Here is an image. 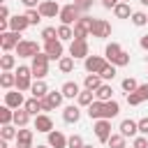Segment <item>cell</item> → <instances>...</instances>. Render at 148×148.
Wrapping results in <instances>:
<instances>
[{
	"label": "cell",
	"instance_id": "6da1fadb",
	"mask_svg": "<svg viewBox=\"0 0 148 148\" xmlns=\"http://www.w3.org/2000/svg\"><path fill=\"white\" fill-rule=\"evenodd\" d=\"M104 58H106L111 65H116V67H125V65H130V53L123 51V46H120L118 42L106 44V49H104Z\"/></svg>",
	"mask_w": 148,
	"mask_h": 148
},
{
	"label": "cell",
	"instance_id": "7a4b0ae2",
	"mask_svg": "<svg viewBox=\"0 0 148 148\" xmlns=\"http://www.w3.org/2000/svg\"><path fill=\"white\" fill-rule=\"evenodd\" d=\"M49 56L44 53V51H39L37 56H32V62H30V67H32V76L35 79H44L46 74H49Z\"/></svg>",
	"mask_w": 148,
	"mask_h": 148
},
{
	"label": "cell",
	"instance_id": "3957f363",
	"mask_svg": "<svg viewBox=\"0 0 148 148\" xmlns=\"http://www.w3.org/2000/svg\"><path fill=\"white\" fill-rule=\"evenodd\" d=\"M81 9H79V5L76 2H69V5H65L62 9H60V14H58V18H60V23H65V25H74L79 18H81Z\"/></svg>",
	"mask_w": 148,
	"mask_h": 148
},
{
	"label": "cell",
	"instance_id": "277c9868",
	"mask_svg": "<svg viewBox=\"0 0 148 148\" xmlns=\"http://www.w3.org/2000/svg\"><path fill=\"white\" fill-rule=\"evenodd\" d=\"M92 23H95V18H92V16L81 14V18L72 25V28H74V39H86V37L92 32Z\"/></svg>",
	"mask_w": 148,
	"mask_h": 148
},
{
	"label": "cell",
	"instance_id": "5b68a950",
	"mask_svg": "<svg viewBox=\"0 0 148 148\" xmlns=\"http://www.w3.org/2000/svg\"><path fill=\"white\" fill-rule=\"evenodd\" d=\"M30 88H32V67L18 65V69H16V90L25 92Z\"/></svg>",
	"mask_w": 148,
	"mask_h": 148
},
{
	"label": "cell",
	"instance_id": "8992f818",
	"mask_svg": "<svg viewBox=\"0 0 148 148\" xmlns=\"http://www.w3.org/2000/svg\"><path fill=\"white\" fill-rule=\"evenodd\" d=\"M106 65H109V60L104 56H88V58H83V67H86L88 74H99Z\"/></svg>",
	"mask_w": 148,
	"mask_h": 148
},
{
	"label": "cell",
	"instance_id": "52a82bcc",
	"mask_svg": "<svg viewBox=\"0 0 148 148\" xmlns=\"http://www.w3.org/2000/svg\"><path fill=\"white\" fill-rule=\"evenodd\" d=\"M92 132H95L97 141L106 143V141H109V136H111V120H109V118H99V120H95Z\"/></svg>",
	"mask_w": 148,
	"mask_h": 148
},
{
	"label": "cell",
	"instance_id": "ba28073f",
	"mask_svg": "<svg viewBox=\"0 0 148 148\" xmlns=\"http://www.w3.org/2000/svg\"><path fill=\"white\" fill-rule=\"evenodd\" d=\"M18 35L21 32H14V30H7V32H0V46H2V51L5 53H9V51H16V46H18Z\"/></svg>",
	"mask_w": 148,
	"mask_h": 148
},
{
	"label": "cell",
	"instance_id": "9c48e42d",
	"mask_svg": "<svg viewBox=\"0 0 148 148\" xmlns=\"http://www.w3.org/2000/svg\"><path fill=\"white\" fill-rule=\"evenodd\" d=\"M39 53V44L32 42V39H21L18 46H16V56L18 58H32Z\"/></svg>",
	"mask_w": 148,
	"mask_h": 148
},
{
	"label": "cell",
	"instance_id": "30bf717a",
	"mask_svg": "<svg viewBox=\"0 0 148 148\" xmlns=\"http://www.w3.org/2000/svg\"><path fill=\"white\" fill-rule=\"evenodd\" d=\"M65 42H60V39H51V42H44V53L51 58V60H60L62 58V53H65V46H62Z\"/></svg>",
	"mask_w": 148,
	"mask_h": 148
},
{
	"label": "cell",
	"instance_id": "8fae6325",
	"mask_svg": "<svg viewBox=\"0 0 148 148\" xmlns=\"http://www.w3.org/2000/svg\"><path fill=\"white\" fill-rule=\"evenodd\" d=\"M92 37H97V39H106V37H111V23L106 21V18H95V23H92V32H90Z\"/></svg>",
	"mask_w": 148,
	"mask_h": 148
},
{
	"label": "cell",
	"instance_id": "7c38bea8",
	"mask_svg": "<svg viewBox=\"0 0 148 148\" xmlns=\"http://www.w3.org/2000/svg\"><path fill=\"white\" fill-rule=\"evenodd\" d=\"M69 56H72V58H88V56H90L88 42H86V39H72V42H69Z\"/></svg>",
	"mask_w": 148,
	"mask_h": 148
},
{
	"label": "cell",
	"instance_id": "4fadbf2b",
	"mask_svg": "<svg viewBox=\"0 0 148 148\" xmlns=\"http://www.w3.org/2000/svg\"><path fill=\"white\" fill-rule=\"evenodd\" d=\"M37 9L42 12V16H44V18H56V16L60 14V9H62V7H60L56 0H42Z\"/></svg>",
	"mask_w": 148,
	"mask_h": 148
},
{
	"label": "cell",
	"instance_id": "5bb4252c",
	"mask_svg": "<svg viewBox=\"0 0 148 148\" xmlns=\"http://www.w3.org/2000/svg\"><path fill=\"white\" fill-rule=\"evenodd\" d=\"M67 139H69V136H65L60 130H51V132L46 134V143H49L51 148H67Z\"/></svg>",
	"mask_w": 148,
	"mask_h": 148
},
{
	"label": "cell",
	"instance_id": "9a60e30c",
	"mask_svg": "<svg viewBox=\"0 0 148 148\" xmlns=\"http://www.w3.org/2000/svg\"><path fill=\"white\" fill-rule=\"evenodd\" d=\"M5 104L12 106V109H21V106L25 104V97H23L21 90H7V92H5Z\"/></svg>",
	"mask_w": 148,
	"mask_h": 148
},
{
	"label": "cell",
	"instance_id": "2e32d148",
	"mask_svg": "<svg viewBox=\"0 0 148 148\" xmlns=\"http://www.w3.org/2000/svg\"><path fill=\"white\" fill-rule=\"evenodd\" d=\"M35 130L42 132V134H49V132L53 130V120H51V116H49V113H39V116H35Z\"/></svg>",
	"mask_w": 148,
	"mask_h": 148
},
{
	"label": "cell",
	"instance_id": "e0dca14e",
	"mask_svg": "<svg viewBox=\"0 0 148 148\" xmlns=\"http://www.w3.org/2000/svg\"><path fill=\"white\" fill-rule=\"evenodd\" d=\"M118 132H120L123 136H136V134H139V120H132V118H125V120H120V127H118Z\"/></svg>",
	"mask_w": 148,
	"mask_h": 148
},
{
	"label": "cell",
	"instance_id": "ac0fdd59",
	"mask_svg": "<svg viewBox=\"0 0 148 148\" xmlns=\"http://www.w3.org/2000/svg\"><path fill=\"white\" fill-rule=\"evenodd\" d=\"M28 28H30V21L25 18V14H16V16L9 18V30H14V32H25Z\"/></svg>",
	"mask_w": 148,
	"mask_h": 148
},
{
	"label": "cell",
	"instance_id": "d6986e66",
	"mask_svg": "<svg viewBox=\"0 0 148 148\" xmlns=\"http://www.w3.org/2000/svg\"><path fill=\"white\" fill-rule=\"evenodd\" d=\"M88 116H90V120L106 118V102H99V99H95V102L88 106Z\"/></svg>",
	"mask_w": 148,
	"mask_h": 148
},
{
	"label": "cell",
	"instance_id": "ffe728a7",
	"mask_svg": "<svg viewBox=\"0 0 148 148\" xmlns=\"http://www.w3.org/2000/svg\"><path fill=\"white\" fill-rule=\"evenodd\" d=\"M16 146H18V148H35V146H32V130H28V127H18Z\"/></svg>",
	"mask_w": 148,
	"mask_h": 148
},
{
	"label": "cell",
	"instance_id": "44dd1931",
	"mask_svg": "<svg viewBox=\"0 0 148 148\" xmlns=\"http://www.w3.org/2000/svg\"><path fill=\"white\" fill-rule=\"evenodd\" d=\"M79 118H81V109H79V104H69V106H65L62 109V120L65 123H79Z\"/></svg>",
	"mask_w": 148,
	"mask_h": 148
},
{
	"label": "cell",
	"instance_id": "7402d4cb",
	"mask_svg": "<svg viewBox=\"0 0 148 148\" xmlns=\"http://www.w3.org/2000/svg\"><path fill=\"white\" fill-rule=\"evenodd\" d=\"M30 92H32V97H37V99L46 97V95H49V86H46V81H44V79H35Z\"/></svg>",
	"mask_w": 148,
	"mask_h": 148
},
{
	"label": "cell",
	"instance_id": "603a6c76",
	"mask_svg": "<svg viewBox=\"0 0 148 148\" xmlns=\"http://www.w3.org/2000/svg\"><path fill=\"white\" fill-rule=\"evenodd\" d=\"M60 90H62L65 99H76V97H79V92H81V88H79V83H76V81H65Z\"/></svg>",
	"mask_w": 148,
	"mask_h": 148
},
{
	"label": "cell",
	"instance_id": "cb8c5ba5",
	"mask_svg": "<svg viewBox=\"0 0 148 148\" xmlns=\"http://www.w3.org/2000/svg\"><path fill=\"white\" fill-rule=\"evenodd\" d=\"M104 83V79L99 76V74H86V79H83V88H88V90H97L99 86Z\"/></svg>",
	"mask_w": 148,
	"mask_h": 148
},
{
	"label": "cell",
	"instance_id": "d4e9b609",
	"mask_svg": "<svg viewBox=\"0 0 148 148\" xmlns=\"http://www.w3.org/2000/svg\"><path fill=\"white\" fill-rule=\"evenodd\" d=\"M95 99H99V102H109V99H113V88H111L109 83H102V86L95 90Z\"/></svg>",
	"mask_w": 148,
	"mask_h": 148
},
{
	"label": "cell",
	"instance_id": "484cf974",
	"mask_svg": "<svg viewBox=\"0 0 148 148\" xmlns=\"http://www.w3.org/2000/svg\"><path fill=\"white\" fill-rule=\"evenodd\" d=\"M28 123H30V113L21 106V109H14V125L16 127H28Z\"/></svg>",
	"mask_w": 148,
	"mask_h": 148
},
{
	"label": "cell",
	"instance_id": "4316f807",
	"mask_svg": "<svg viewBox=\"0 0 148 148\" xmlns=\"http://www.w3.org/2000/svg\"><path fill=\"white\" fill-rule=\"evenodd\" d=\"M16 67V56H12V51L9 53H2L0 56V69L2 72H12Z\"/></svg>",
	"mask_w": 148,
	"mask_h": 148
},
{
	"label": "cell",
	"instance_id": "83f0119b",
	"mask_svg": "<svg viewBox=\"0 0 148 148\" xmlns=\"http://www.w3.org/2000/svg\"><path fill=\"white\" fill-rule=\"evenodd\" d=\"M0 86H2L5 90L16 88V72H2V74H0Z\"/></svg>",
	"mask_w": 148,
	"mask_h": 148
},
{
	"label": "cell",
	"instance_id": "f1b7e54d",
	"mask_svg": "<svg viewBox=\"0 0 148 148\" xmlns=\"http://www.w3.org/2000/svg\"><path fill=\"white\" fill-rule=\"evenodd\" d=\"M92 102H95V92L88 90V88H83V90L79 92V97H76V104H79V106H86V109H88Z\"/></svg>",
	"mask_w": 148,
	"mask_h": 148
},
{
	"label": "cell",
	"instance_id": "f546056e",
	"mask_svg": "<svg viewBox=\"0 0 148 148\" xmlns=\"http://www.w3.org/2000/svg\"><path fill=\"white\" fill-rule=\"evenodd\" d=\"M23 109H25L30 116H39V113H42V102H39L37 97H30V99H25Z\"/></svg>",
	"mask_w": 148,
	"mask_h": 148
},
{
	"label": "cell",
	"instance_id": "4dcf8cb0",
	"mask_svg": "<svg viewBox=\"0 0 148 148\" xmlns=\"http://www.w3.org/2000/svg\"><path fill=\"white\" fill-rule=\"evenodd\" d=\"M113 16H116V18H130V16H132L130 2H118V5L113 7Z\"/></svg>",
	"mask_w": 148,
	"mask_h": 148
},
{
	"label": "cell",
	"instance_id": "1f68e13d",
	"mask_svg": "<svg viewBox=\"0 0 148 148\" xmlns=\"http://www.w3.org/2000/svg\"><path fill=\"white\" fill-rule=\"evenodd\" d=\"M58 39H60V42H72V39H74V28L60 23V25H58Z\"/></svg>",
	"mask_w": 148,
	"mask_h": 148
},
{
	"label": "cell",
	"instance_id": "d6a6232c",
	"mask_svg": "<svg viewBox=\"0 0 148 148\" xmlns=\"http://www.w3.org/2000/svg\"><path fill=\"white\" fill-rule=\"evenodd\" d=\"M74 60H76V58H72V56H62V58L58 60V69H60L62 74L74 72Z\"/></svg>",
	"mask_w": 148,
	"mask_h": 148
},
{
	"label": "cell",
	"instance_id": "836d02e7",
	"mask_svg": "<svg viewBox=\"0 0 148 148\" xmlns=\"http://www.w3.org/2000/svg\"><path fill=\"white\" fill-rule=\"evenodd\" d=\"M106 146L109 148H127V136H123L120 132L118 134H111L109 141H106Z\"/></svg>",
	"mask_w": 148,
	"mask_h": 148
},
{
	"label": "cell",
	"instance_id": "e575fe53",
	"mask_svg": "<svg viewBox=\"0 0 148 148\" xmlns=\"http://www.w3.org/2000/svg\"><path fill=\"white\" fill-rule=\"evenodd\" d=\"M0 123H2V125L14 123V109H12V106H7V104L0 106Z\"/></svg>",
	"mask_w": 148,
	"mask_h": 148
},
{
	"label": "cell",
	"instance_id": "d590c367",
	"mask_svg": "<svg viewBox=\"0 0 148 148\" xmlns=\"http://www.w3.org/2000/svg\"><path fill=\"white\" fill-rule=\"evenodd\" d=\"M16 134H18V127L12 125V123L0 127V139H7V141H9V139H16Z\"/></svg>",
	"mask_w": 148,
	"mask_h": 148
},
{
	"label": "cell",
	"instance_id": "8d00e7d4",
	"mask_svg": "<svg viewBox=\"0 0 148 148\" xmlns=\"http://www.w3.org/2000/svg\"><path fill=\"white\" fill-rule=\"evenodd\" d=\"M130 21H132L136 28H143V25H148V14H146V12H132Z\"/></svg>",
	"mask_w": 148,
	"mask_h": 148
},
{
	"label": "cell",
	"instance_id": "74e56055",
	"mask_svg": "<svg viewBox=\"0 0 148 148\" xmlns=\"http://www.w3.org/2000/svg\"><path fill=\"white\" fill-rule=\"evenodd\" d=\"M46 99L51 102V106H53V109H58V106L62 104V99H65V95H62V90H49V95H46Z\"/></svg>",
	"mask_w": 148,
	"mask_h": 148
},
{
	"label": "cell",
	"instance_id": "f35d334b",
	"mask_svg": "<svg viewBox=\"0 0 148 148\" xmlns=\"http://www.w3.org/2000/svg\"><path fill=\"white\" fill-rule=\"evenodd\" d=\"M23 14H25V18H28V21H30V25H37V23H39V21H42V18H44V16H42V12H39V9H25V12H23Z\"/></svg>",
	"mask_w": 148,
	"mask_h": 148
},
{
	"label": "cell",
	"instance_id": "ab89813d",
	"mask_svg": "<svg viewBox=\"0 0 148 148\" xmlns=\"http://www.w3.org/2000/svg\"><path fill=\"white\" fill-rule=\"evenodd\" d=\"M118 113H120V104H118L116 99H109V102H106V118L111 120V118H116Z\"/></svg>",
	"mask_w": 148,
	"mask_h": 148
},
{
	"label": "cell",
	"instance_id": "60d3db41",
	"mask_svg": "<svg viewBox=\"0 0 148 148\" xmlns=\"http://www.w3.org/2000/svg\"><path fill=\"white\" fill-rule=\"evenodd\" d=\"M99 76H102L104 81H113V79H116V65H111V62H109V65L99 72Z\"/></svg>",
	"mask_w": 148,
	"mask_h": 148
},
{
	"label": "cell",
	"instance_id": "b9f144b4",
	"mask_svg": "<svg viewBox=\"0 0 148 148\" xmlns=\"http://www.w3.org/2000/svg\"><path fill=\"white\" fill-rule=\"evenodd\" d=\"M42 39H44V42H51V39H58V28H53V25H49V28H44V30H42Z\"/></svg>",
	"mask_w": 148,
	"mask_h": 148
},
{
	"label": "cell",
	"instance_id": "7bdbcfd3",
	"mask_svg": "<svg viewBox=\"0 0 148 148\" xmlns=\"http://www.w3.org/2000/svg\"><path fill=\"white\" fill-rule=\"evenodd\" d=\"M120 86H123V90H125V92H134V90L139 88V83H136V79H132V76H127V79H123V83H120Z\"/></svg>",
	"mask_w": 148,
	"mask_h": 148
},
{
	"label": "cell",
	"instance_id": "ee69618b",
	"mask_svg": "<svg viewBox=\"0 0 148 148\" xmlns=\"http://www.w3.org/2000/svg\"><path fill=\"white\" fill-rule=\"evenodd\" d=\"M86 143H83V139H81V134H72L69 139H67V148H83Z\"/></svg>",
	"mask_w": 148,
	"mask_h": 148
},
{
	"label": "cell",
	"instance_id": "f6af8a7d",
	"mask_svg": "<svg viewBox=\"0 0 148 148\" xmlns=\"http://www.w3.org/2000/svg\"><path fill=\"white\" fill-rule=\"evenodd\" d=\"M125 99H127V104H130V106H139V104L143 102V99L139 97V92H136V90H134V92H127V97H125Z\"/></svg>",
	"mask_w": 148,
	"mask_h": 148
},
{
	"label": "cell",
	"instance_id": "bcb514c9",
	"mask_svg": "<svg viewBox=\"0 0 148 148\" xmlns=\"http://www.w3.org/2000/svg\"><path fill=\"white\" fill-rule=\"evenodd\" d=\"M132 148H148V136H143V134L134 136V141H132Z\"/></svg>",
	"mask_w": 148,
	"mask_h": 148
},
{
	"label": "cell",
	"instance_id": "7dc6e473",
	"mask_svg": "<svg viewBox=\"0 0 148 148\" xmlns=\"http://www.w3.org/2000/svg\"><path fill=\"white\" fill-rule=\"evenodd\" d=\"M76 5H79V9L83 12V14H88V9L92 7V0H74Z\"/></svg>",
	"mask_w": 148,
	"mask_h": 148
},
{
	"label": "cell",
	"instance_id": "c3c4849f",
	"mask_svg": "<svg viewBox=\"0 0 148 148\" xmlns=\"http://www.w3.org/2000/svg\"><path fill=\"white\" fill-rule=\"evenodd\" d=\"M136 92H139V97H141V99L146 102V99H148V83H139Z\"/></svg>",
	"mask_w": 148,
	"mask_h": 148
},
{
	"label": "cell",
	"instance_id": "681fc988",
	"mask_svg": "<svg viewBox=\"0 0 148 148\" xmlns=\"http://www.w3.org/2000/svg\"><path fill=\"white\" fill-rule=\"evenodd\" d=\"M139 134L148 136V118H141V120H139Z\"/></svg>",
	"mask_w": 148,
	"mask_h": 148
},
{
	"label": "cell",
	"instance_id": "f907efd6",
	"mask_svg": "<svg viewBox=\"0 0 148 148\" xmlns=\"http://www.w3.org/2000/svg\"><path fill=\"white\" fill-rule=\"evenodd\" d=\"M9 18H12V16H9V7L2 5V7H0V21H9Z\"/></svg>",
	"mask_w": 148,
	"mask_h": 148
},
{
	"label": "cell",
	"instance_id": "816d5d0a",
	"mask_svg": "<svg viewBox=\"0 0 148 148\" xmlns=\"http://www.w3.org/2000/svg\"><path fill=\"white\" fill-rule=\"evenodd\" d=\"M39 102H42V113H49V111H53V106H51V102H49L46 97H42Z\"/></svg>",
	"mask_w": 148,
	"mask_h": 148
},
{
	"label": "cell",
	"instance_id": "f5cc1de1",
	"mask_svg": "<svg viewBox=\"0 0 148 148\" xmlns=\"http://www.w3.org/2000/svg\"><path fill=\"white\" fill-rule=\"evenodd\" d=\"M118 2H120V0H102V7H104V9H113Z\"/></svg>",
	"mask_w": 148,
	"mask_h": 148
},
{
	"label": "cell",
	"instance_id": "db71d44e",
	"mask_svg": "<svg viewBox=\"0 0 148 148\" xmlns=\"http://www.w3.org/2000/svg\"><path fill=\"white\" fill-rule=\"evenodd\" d=\"M23 5H25V9H37L39 5H37V0H21Z\"/></svg>",
	"mask_w": 148,
	"mask_h": 148
},
{
	"label": "cell",
	"instance_id": "11a10c76",
	"mask_svg": "<svg viewBox=\"0 0 148 148\" xmlns=\"http://www.w3.org/2000/svg\"><path fill=\"white\" fill-rule=\"evenodd\" d=\"M139 46H141L143 51H148V35H143V37L139 39Z\"/></svg>",
	"mask_w": 148,
	"mask_h": 148
},
{
	"label": "cell",
	"instance_id": "9f6ffc18",
	"mask_svg": "<svg viewBox=\"0 0 148 148\" xmlns=\"http://www.w3.org/2000/svg\"><path fill=\"white\" fill-rule=\"evenodd\" d=\"M0 148H9L7 146V139H0Z\"/></svg>",
	"mask_w": 148,
	"mask_h": 148
},
{
	"label": "cell",
	"instance_id": "6f0895ef",
	"mask_svg": "<svg viewBox=\"0 0 148 148\" xmlns=\"http://www.w3.org/2000/svg\"><path fill=\"white\" fill-rule=\"evenodd\" d=\"M139 2H141V5H143V7H148V0H139Z\"/></svg>",
	"mask_w": 148,
	"mask_h": 148
},
{
	"label": "cell",
	"instance_id": "680465c9",
	"mask_svg": "<svg viewBox=\"0 0 148 148\" xmlns=\"http://www.w3.org/2000/svg\"><path fill=\"white\" fill-rule=\"evenodd\" d=\"M35 148H51V146H49V143H46V146H35Z\"/></svg>",
	"mask_w": 148,
	"mask_h": 148
},
{
	"label": "cell",
	"instance_id": "91938a15",
	"mask_svg": "<svg viewBox=\"0 0 148 148\" xmlns=\"http://www.w3.org/2000/svg\"><path fill=\"white\" fill-rule=\"evenodd\" d=\"M83 148H92V146H88V143H86V146H83Z\"/></svg>",
	"mask_w": 148,
	"mask_h": 148
},
{
	"label": "cell",
	"instance_id": "94428289",
	"mask_svg": "<svg viewBox=\"0 0 148 148\" xmlns=\"http://www.w3.org/2000/svg\"><path fill=\"white\" fill-rule=\"evenodd\" d=\"M120 2H130V0H120Z\"/></svg>",
	"mask_w": 148,
	"mask_h": 148
},
{
	"label": "cell",
	"instance_id": "6125c7cd",
	"mask_svg": "<svg viewBox=\"0 0 148 148\" xmlns=\"http://www.w3.org/2000/svg\"><path fill=\"white\" fill-rule=\"evenodd\" d=\"M16 148H18V146H16Z\"/></svg>",
	"mask_w": 148,
	"mask_h": 148
}]
</instances>
